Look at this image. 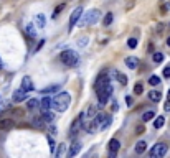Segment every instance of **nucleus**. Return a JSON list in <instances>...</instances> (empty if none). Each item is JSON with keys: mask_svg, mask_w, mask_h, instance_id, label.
<instances>
[{"mask_svg": "<svg viewBox=\"0 0 170 158\" xmlns=\"http://www.w3.org/2000/svg\"><path fill=\"white\" fill-rule=\"evenodd\" d=\"M42 119H43V122H46V124H53V120H55V114L51 112L50 109H45V110H43V114H42Z\"/></svg>", "mask_w": 170, "mask_h": 158, "instance_id": "obj_14", "label": "nucleus"}, {"mask_svg": "<svg viewBox=\"0 0 170 158\" xmlns=\"http://www.w3.org/2000/svg\"><path fill=\"white\" fill-rule=\"evenodd\" d=\"M112 76H114V79H117V83H119V84H122V86H126L127 84V76L126 74H122L121 71H117V69H114V71H112Z\"/></svg>", "mask_w": 170, "mask_h": 158, "instance_id": "obj_12", "label": "nucleus"}, {"mask_svg": "<svg viewBox=\"0 0 170 158\" xmlns=\"http://www.w3.org/2000/svg\"><path fill=\"white\" fill-rule=\"evenodd\" d=\"M99 17H101V12H99L98 8H92L89 12H86L84 17H83V26H91V25H94V23L99 20Z\"/></svg>", "mask_w": 170, "mask_h": 158, "instance_id": "obj_4", "label": "nucleus"}, {"mask_svg": "<svg viewBox=\"0 0 170 158\" xmlns=\"http://www.w3.org/2000/svg\"><path fill=\"white\" fill-rule=\"evenodd\" d=\"M168 10H170V3H163L162 7H160V12H162L163 15H165V13H167Z\"/></svg>", "mask_w": 170, "mask_h": 158, "instance_id": "obj_35", "label": "nucleus"}, {"mask_svg": "<svg viewBox=\"0 0 170 158\" xmlns=\"http://www.w3.org/2000/svg\"><path fill=\"white\" fill-rule=\"evenodd\" d=\"M96 94H98V101H99V107H104L106 102L109 101V97L112 96V86L109 84V78L108 73L102 71L101 74L98 76L96 81Z\"/></svg>", "mask_w": 170, "mask_h": 158, "instance_id": "obj_1", "label": "nucleus"}, {"mask_svg": "<svg viewBox=\"0 0 170 158\" xmlns=\"http://www.w3.org/2000/svg\"><path fill=\"white\" fill-rule=\"evenodd\" d=\"M94 124L98 128H101V130H104V128H108L111 125V115L109 114H104V112H96L94 115Z\"/></svg>", "mask_w": 170, "mask_h": 158, "instance_id": "obj_5", "label": "nucleus"}, {"mask_svg": "<svg viewBox=\"0 0 170 158\" xmlns=\"http://www.w3.org/2000/svg\"><path fill=\"white\" fill-rule=\"evenodd\" d=\"M79 150H81V142H74V143L71 145V148H69V151H68V156L71 158V156H74V155H78Z\"/></svg>", "mask_w": 170, "mask_h": 158, "instance_id": "obj_16", "label": "nucleus"}, {"mask_svg": "<svg viewBox=\"0 0 170 158\" xmlns=\"http://www.w3.org/2000/svg\"><path fill=\"white\" fill-rule=\"evenodd\" d=\"M22 87H23V89H25V91H28V92L35 89V86H33V81H32V78H30V76H25V78L22 79Z\"/></svg>", "mask_w": 170, "mask_h": 158, "instance_id": "obj_13", "label": "nucleus"}, {"mask_svg": "<svg viewBox=\"0 0 170 158\" xmlns=\"http://www.w3.org/2000/svg\"><path fill=\"white\" fill-rule=\"evenodd\" d=\"M86 40H88V38L83 36V38H81V41H79V45H81V46H84V45H86Z\"/></svg>", "mask_w": 170, "mask_h": 158, "instance_id": "obj_44", "label": "nucleus"}, {"mask_svg": "<svg viewBox=\"0 0 170 158\" xmlns=\"http://www.w3.org/2000/svg\"><path fill=\"white\" fill-rule=\"evenodd\" d=\"M152 60H154V63H162L163 61V55L162 53H152Z\"/></svg>", "mask_w": 170, "mask_h": 158, "instance_id": "obj_31", "label": "nucleus"}, {"mask_svg": "<svg viewBox=\"0 0 170 158\" xmlns=\"http://www.w3.org/2000/svg\"><path fill=\"white\" fill-rule=\"evenodd\" d=\"M127 46H129L131 50H134V48L137 46V40H136V38H131V40L127 41Z\"/></svg>", "mask_w": 170, "mask_h": 158, "instance_id": "obj_33", "label": "nucleus"}, {"mask_svg": "<svg viewBox=\"0 0 170 158\" xmlns=\"http://www.w3.org/2000/svg\"><path fill=\"white\" fill-rule=\"evenodd\" d=\"M119 147H121V143H119V140H109V145H108V148H109V156L111 158H114L117 155V151H119Z\"/></svg>", "mask_w": 170, "mask_h": 158, "instance_id": "obj_9", "label": "nucleus"}, {"mask_svg": "<svg viewBox=\"0 0 170 158\" xmlns=\"http://www.w3.org/2000/svg\"><path fill=\"white\" fill-rule=\"evenodd\" d=\"M149 84L150 86H159L160 84V78H159V76H150V78H149Z\"/></svg>", "mask_w": 170, "mask_h": 158, "instance_id": "obj_29", "label": "nucleus"}, {"mask_svg": "<svg viewBox=\"0 0 170 158\" xmlns=\"http://www.w3.org/2000/svg\"><path fill=\"white\" fill-rule=\"evenodd\" d=\"M86 114H88V117H94V115H96V109H94V107H89Z\"/></svg>", "mask_w": 170, "mask_h": 158, "instance_id": "obj_37", "label": "nucleus"}, {"mask_svg": "<svg viewBox=\"0 0 170 158\" xmlns=\"http://www.w3.org/2000/svg\"><path fill=\"white\" fill-rule=\"evenodd\" d=\"M69 104H71L69 92H60V94L55 96V99H51V107H55L58 112H66Z\"/></svg>", "mask_w": 170, "mask_h": 158, "instance_id": "obj_2", "label": "nucleus"}, {"mask_svg": "<svg viewBox=\"0 0 170 158\" xmlns=\"http://www.w3.org/2000/svg\"><path fill=\"white\" fill-rule=\"evenodd\" d=\"M145 132V128L142 127V125H139L137 128H136V133H139V135H140V133H144Z\"/></svg>", "mask_w": 170, "mask_h": 158, "instance_id": "obj_41", "label": "nucleus"}, {"mask_svg": "<svg viewBox=\"0 0 170 158\" xmlns=\"http://www.w3.org/2000/svg\"><path fill=\"white\" fill-rule=\"evenodd\" d=\"M27 97H28V91H25L23 87H20V89H17L13 92V101L15 102H22V101H25Z\"/></svg>", "mask_w": 170, "mask_h": 158, "instance_id": "obj_10", "label": "nucleus"}, {"mask_svg": "<svg viewBox=\"0 0 170 158\" xmlns=\"http://www.w3.org/2000/svg\"><path fill=\"white\" fill-rule=\"evenodd\" d=\"M23 114H25V112H23L22 109H15L13 112H12V115H17V117H23Z\"/></svg>", "mask_w": 170, "mask_h": 158, "instance_id": "obj_36", "label": "nucleus"}, {"mask_svg": "<svg viewBox=\"0 0 170 158\" xmlns=\"http://www.w3.org/2000/svg\"><path fill=\"white\" fill-rule=\"evenodd\" d=\"M149 99L152 102H160V99H162V92L160 91H154L152 89L150 92H149Z\"/></svg>", "mask_w": 170, "mask_h": 158, "instance_id": "obj_18", "label": "nucleus"}, {"mask_svg": "<svg viewBox=\"0 0 170 158\" xmlns=\"http://www.w3.org/2000/svg\"><path fill=\"white\" fill-rule=\"evenodd\" d=\"M15 127L13 119H0V130H10Z\"/></svg>", "mask_w": 170, "mask_h": 158, "instance_id": "obj_11", "label": "nucleus"}, {"mask_svg": "<svg viewBox=\"0 0 170 158\" xmlns=\"http://www.w3.org/2000/svg\"><path fill=\"white\" fill-rule=\"evenodd\" d=\"M132 102H134V99H132L131 96H126V104H127V105H132Z\"/></svg>", "mask_w": 170, "mask_h": 158, "instance_id": "obj_42", "label": "nucleus"}, {"mask_svg": "<svg viewBox=\"0 0 170 158\" xmlns=\"http://www.w3.org/2000/svg\"><path fill=\"white\" fill-rule=\"evenodd\" d=\"M35 26H40V28L45 26V15L43 13L35 15Z\"/></svg>", "mask_w": 170, "mask_h": 158, "instance_id": "obj_21", "label": "nucleus"}, {"mask_svg": "<svg viewBox=\"0 0 170 158\" xmlns=\"http://www.w3.org/2000/svg\"><path fill=\"white\" fill-rule=\"evenodd\" d=\"M163 124H165V117L163 115H159L155 117V122H154V128H162Z\"/></svg>", "mask_w": 170, "mask_h": 158, "instance_id": "obj_24", "label": "nucleus"}, {"mask_svg": "<svg viewBox=\"0 0 170 158\" xmlns=\"http://www.w3.org/2000/svg\"><path fill=\"white\" fill-rule=\"evenodd\" d=\"M144 92V86H142V83H137L136 86H134V94L136 96H140Z\"/></svg>", "mask_w": 170, "mask_h": 158, "instance_id": "obj_30", "label": "nucleus"}, {"mask_svg": "<svg viewBox=\"0 0 170 158\" xmlns=\"http://www.w3.org/2000/svg\"><path fill=\"white\" fill-rule=\"evenodd\" d=\"M155 117V110H147V112L142 114V122H149Z\"/></svg>", "mask_w": 170, "mask_h": 158, "instance_id": "obj_25", "label": "nucleus"}, {"mask_svg": "<svg viewBox=\"0 0 170 158\" xmlns=\"http://www.w3.org/2000/svg\"><path fill=\"white\" fill-rule=\"evenodd\" d=\"M0 69H2V60H0Z\"/></svg>", "mask_w": 170, "mask_h": 158, "instance_id": "obj_48", "label": "nucleus"}, {"mask_svg": "<svg viewBox=\"0 0 170 158\" xmlns=\"http://www.w3.org/2000/svg\"><path fill=\"white\" fill-rule=\"evenodd\" d=\"M27 33H28V36L30 38H37V30H35V23H28L27 25Z\"/></svg>", "mask_w": 170, "mask_h": 158, "instance_id": "obj_23", "label": "nucleus"}, {"mask_svg": "<svg viewBox=\"0 0 170 158\" xmlns=\"http://www.w3.org/2000/svg\"><path fill=\"white\" fill-rule=\"evenodd\" d=\"M83 119H84V112H81V114L78 115V119H74V122L71 124V128H69V137H74L76 133H78V130H79V127H81V122H83Z\"/></svg>", "mask_w": 170, "mask_h": 158, "instance_id": "obj_8", "label": "nucleus"}, {"mask_svg": "<svg viewBox=\"0 0 170 158\" xmlns=\"http://www.w3.org/2000/svg\"><path fill=\"white\" fill-rule=\"evenodd\" d=\"M167 101H170V89H168V92H167Z\"/></svg>", "mask_w": 170, "mask_h": 158, "instance_id": "obj_46", "label": "nucleus"}, {"mask_svg": "<svg viewBox=\"0 0 170 158\" xmlns=\"http://www.w3.org/2000/svg\"><path fill=\"white\" fill-rule=\"evenodd\" d=\"M60 60H61V63L64 64V66H68V68H74L76 64H78L79 58H78V53H74L73 50H64V51H61Z\"/></svg>", "mask_w": 170, "mask_h": 158, "instance_id": "obj_3", "label": "nucleus"}, {"mask_svg": "<svg viewBox=\"0 0 170 158\" xmlns=\"http://www.w3.org/2000/svg\"><path fill=\"white\" fill-rule=\"evenodd\" d=\"M40 107V101H37V99H30L28 101V110H35Z\"/></svg>", "mask_w": 170, "mask_h": 158, "instance_id": "obj_27", "label": "nucleus"}, {"mask_svg": "<svg viewBox=\"0 0 170 158\" xmlns=\"http://www.w3.org/2000/svg\"><path fill=\"white\" fill-rule=\"evenodd\" d=\"M64 151H66V145H64V143H60V145H58V150L53 151V153H55L56 156H61V155H64Z\"/></svg>", "mask_w": 170, "mask_h": 158, "instance_id": "obj_28", "label": "nucleus"}, {"mask_svg": "<svg viewBox=\"0 0 170 158\" xmlns=\"http://www.w3.org/2000/svg\"><path fill=\"white\" fill-rule=\"evenodd\" d=\"M167 45H168V46H170V36H168V38H167Z\"/></svg>", "mask_w": 170, "mask_h": 158, "instance_id": "obj_47", "label": "nucleus"}, {"mask_svg": "<svg viewBox=\"0 0 170 158\" xmlns=\"http://www.w3.org/2000/svg\"><path fill=\"white\" fill-rule=\"evenodd\" d=\"M40 104H42L40 107H42L43 110H45V109H50V107H51V97H50L48 94H45V97L40 101Z\"/></svg>", "mask_w": 170, "mask_h": 158, "instance_id": "obj_20", "label": "nucleus"}, {"mask_svg": "<svg viewBox=\"0 0 170 158\" xmlns=\"http://www.w3.org/2000/svg\"><path fill=\"white\" fill-rule=\"evenodd\" d=\"M111 109H112V112H117V110H119V105H117V102H116V101L112 102V105H111Z\"/></svg>", "mask_w": 170, "mask_h": 158, "instance_id": "obj_40", "label": "nucleus"}, {"mask_svg": "<svg viewBox=\"0 0 170 158\" xmlns=\"http://www.w3.org/2000/svg\"><path fill=\"white\" fill-rule=\"evenodd\" d=\"M81 15H83V7H76L74 10H73V13H71V17H69V31L73 30V26L78 23V20L81 18Z\"/></svg>", "mask_w": 170, "mask_h": 158, "instance_id": "obj_7", "label": "nucleus"}, {"mask_svg": "<svg viewBox=\"0 0 170 158\" xmlns=\"http://www.w3.org/2000/svg\"><path fill=\"white\" fill-rule=\"evenodd\" d=\"M112 18H114V15L111 13V12H108L106 17H104V20H102V25H104V26H109L111 23H112Z\"/></svg>", "mask_w": 170, "mask_h": 158, "instance_id": "obj_26", "label": "nucleus"}, {"mask_svg": "<svg viewBox=\"0 0 170 158\" xmlns=\"http://www.w3.org/2000/svg\"><path fill=\"white\" fill-rule=\"evenodd\" d=\"M126 64H127L129 69H137V66H139V58L129 56V58H126Z\"/></svg>", "mask_w": 170, "mask_h": 158, "instance_id": "obj_15", "label": "nucleus"}, {"mask_svg": "<svg viewBox=\"0 0 170 158\" xmlns=\"http://www.w3.org/2000/svg\"><path fill=\"white\" fill-rule=\"evenodd\" d=\"M64 8V3H61V5H58V7L55 8V12H53V15H51V17H53V18H58V15H60V12Z\"/></svg>", "mask_w": 170, "mask_h": 158, "instance_id": "obj_32", "label": "nucleus"}, {"mask_svg": "<svg viewBox=\"0 0 170 158\" xmlns=\"http://www.w3.org/2000/svg\"><path fill=\"white\" fill-rule=\"evenodd\" d=\"M60 89H61L60 84H53V86H48V87H45V89H42V92L43 94H51V92H56Z\"/></svg>", "mask_w": 170, "mask_h": 158, "instance_id": "obj_22", "label": "nucleus"}, {"mask_svg": "<svg viewBox=\"0 0 170 158\" xmlns=\"http://www.w3.org/2000/svg\"><path fill=\"white\" fill-rule=\"evenodd\" d=\"M45 45V40H40V41H38V46H37V48H35V53H38L40 50H42V46Z\"/></svg>", "mask_w": 170, "mask_h": 158, "instance_id": "obj_38", "label": "nucleus"}, {"mask_svg": "<svg viewBox=\"0 0 170 158\" xmlns=\"http://www.w3.org/2000/svg\"><path fill=\"white\" fill-rule=\"evenodd\" d=\"M163 76H165V78H167V79L170 78V66H167L165 69H163Z\"/></svg>", "mask_w": 170, "mask_h": 158, "instance_id": "obj_39", "label": "nucleus"}, {"mask_svg": "<svg viewBox=\"0 0 170 158\" xmlns=\"http://www.w3.org/2000/svg\"><path fill=\"white\" fill-rule=\"evenodd\" d=\"M145 150H147V143H145L144 140H140V142L136 143V153H137V155H142Z\"/></svg>", "mask_w": 170, "mask_h": 158, "instance_id": "obj_19", "label": "nucleus"}, {"mask_svg": "<svg viewBox=\"0 0 170 158\" xmlns=\"http://www.w3.org/2000/svg\"><path fill=\"white\" fill-rule=\"evenodd\" d=\"M32 125H33L35 128H38V130H43V128H45V122H43L42 117H33Z\"/></svg>", "mask_w": 170, "mask_h": 158, "instance_id": "obj_17", "label": "nucleus"}, {"mask_svg": "<svg viewBox=\"0 0 170 158\" xmlns=\"http://www.w3.org/2000/svg\"><path fill=\"white\" fill-rule=\"evenodd\" d=\"M163 109H165V112H170V101L165 102V105H163Z\"/></svg>", "mask_w": 170, "mask_h": 158, "instance_id": "obj_43", "label": "nucleus"}, {"mask_svg": "<svg viewBox=\"0 0 170 158\" xmlns=\"http://www.w3.org/2000/svg\"><path fill=\"white\" fill-rule=\"evenodd\" d=\"M48 145H50V150H51V153L55 151V147H56V143H55V140L51 138V137H48Z\"/></svg>", "mask_w": 170, "mask_h": 158, "instance_id": "obj_34", "label": "nucleus"}, {"mask_svg": "<svg viewBox=\"0 0 170 158\" xmlns=\"http://www.w3.org/2000/svg\"><path fill=\"white\" fill-rule=\"evenodd\" d=\"M167 155V145L165 143H157L154 148L149 151V156L150 158H162Z\"/></svg>", "mask_w": 170, "mask_h": 158, "instance_id": "obj_6", "label": "nucleus"}, {"mask_svg": "<svg viewBox=\"0 0 170 158\" xmlns=\"http://www.w3.org/2000/svg\"><path fill=\"white\" fill-rule=\"evenodd\" d=\"M50 130H51V135H56V128H55V127H51Z\"/></svg>", "mask_w": 170, "mask_h": 158, "instance_id": "obj_45", "label": "nucleus"}]
</instances>
